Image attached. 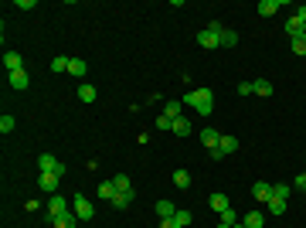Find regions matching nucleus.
<instances>
[{
    "instance_id": "obj_1",
    "label": "nucleus",
    "mask_w": 306,
    "mask_h": 228,
    "mask_svg": "<svg viewBox=\"0 0 306 228\" xmlns=\"http://www.w3.org/2000/svg\"><path fill=\"white\" fill-rule=\"evenodd\" d=\"M181 103L184 106H194L197 116H211V113H215V92H211V89H194V92L184 95Z\"/></svg>"
},
{
    "instance_id": "obj_2",
    "label": "nucleus",
    "mask_w": 306,
    "mask_h": 228,
    "mask_svg": "<svg viewBox=\"0 0 306 228\" xmlns=\"http://www.w3.org/2000/svg\"><path fill=\"white\" fill-rule=\"evenodd\" d=\"M38 171L41 174H55V177H65V164H61L55 153H41V157H38Z\"/></svg>"
},
{
    "instance_id": "obj_3",
    "label": "nucleus",
    "mask_w": 306,
    "mask_h": 228,
    "mask_svg": "<svg viewBox=\"0 0 306 228\" xmlns=\"http://www.w3.org/2000/svg\"><path fill=\"white\" fill-rule=\"evenodd\" d=\"M72 211H75L79 221H92V218H95V208H92V201L85 194H75V198H72Z\"/></svg>"
},
{
    "instance_id": "obj_4",
    "label": "nucleus",
    "mask_w": 306,
    "mask_h": 228,
    "mask_svg": "<svg viewBox=\"0 0 306 228\" xmlns=\"http://www.w3.org/2000/svg\"><path fill=\"white\" fill-rule=\"evenodd\" d=\"M65 211H72V201H65L61 194H51V198H48V218L65 215Z\"/></svg>"
},
{
    "instance_id": "obj_5",
    "label": "nucleus",
    "mask_w": 306,
    "mask_h": 228,
    "mask_svg": "<svg viewBox=\"0 0 306 228\" xmlns=\"http://www.w3.org/2000/svg\"><path fill=\"white\" fill-rule=\"evenodd\" d=\"M218 38H221L218 31H211V27H204V31H197V45L211 51V48H221V41H218Z\"/></svg>"
},
{
    "instance_id": "obj_6",
    "label": "nucleus",
    "mask_w": 306,
    "mask_h": 228,
    "mask_svg": "<svg viewBox=\"0 0 306 228\" xmlns=\"http://www.w3.org/2000/svg\"><path fill=\"white\" fill-rule=\"evenodd\" d=\"M113 184H116V191L123 194V198H129V201H136V191H133V181L126 177V174H116L113 177Z\"/></svg>"
},
{
    "instance_id": "obj_7",
    "label": "nucleus",
    "mask_w": 306,
    "mask_h": 228,
    "mask_svg": "<svg viewBox=\"0 0 306 228\" xmlns=\"http://www.w3.org/2000/svg\"><path fill=\"white\" fill-rule=\"evenodd\" d=\"M7 82H11V89H17V92H24L27 89V85H31V75H27V72H11V75H7Z\"/></svg>"
},
{
    "instance_id": "obj_8",
    "label": "nucleus",
    "mask_w": 306,
    "mask_h": 228,
    "mask_svg": "<svg viewBox=\"0 0 306 228\" xmlns=\"http://www.w3.org/2000/svg\"><path fill=\"white\" fill-rule=\"evenodd\" d=\"M252 198H255V201H265V205H269V198H272V184L255 181V184H252Z\"/></svg>"
},
{
    "instance_id": "obj_9",
    "label": "nucleus",
    "mask_w": 306,
    "mask_h": 228,
    "mask_svg": "<svg viewBox=\"0 0 306 228\" xmlns=\"http://www.w3.org/2000/svg\"><path fill=\"white\" fill-rule=\"evenodd\" d=\"M58 181H61V177H55V174H41V177H38V187H41L45 194H55L58 191Z\"/></svg>"
},
{
    "instance_id": "obj_10",
    "label": "nucleus",
    "mask_w": 306,
    "mask_h": 228,
    "mask_svg": "<svg viewBox=\"0 0 306 228\" xmlns=\"http://www.w3.org/2000/svg\"><path fill=\"white\" fill-rule=\"evenodd\" d=\"M286 35H289V38H303V35H306V24L299 21L296 14L289 17V21H286Z\"/></svg>"
},
{
    "instance_id": "obj_11",
    "label": "nucleus",
    "mask_w": 306,
    "mask_h": 228,
    "mask_svg": "<svg viewBox=\"0 0 306 228\" xmlns=\"http://www.w3.org/2000/svg\"><path fill=\"white\" fill-rule=\"evenodd\" d=\"M51 225H55V228H75V225H79V218H75V211H65V215L51 218Z\"/></svg>"
},
{
    "instance_id": "obj_12",
    "label": "nucleus",
    "mask_w": 306,
    "mask_h": 228,
    "mask_svg": "<svg viewBox=\"0 0 306 228\" xmlns=\"http://www.w3.org/2000/svg\"><path fill=\"white\" fill-rule=\"evenodd\" d=\"M4 65H7V72H21L24 69V58L17 55V51H4Z\"/></svg>"
},
{
    "instance_id": "obj_13",
    "label": "nucleus",
    "mask_w": 306,
    "mask_h": 228,
    "mask_svg": "<svg viewBox=\"0 0 306 228\" xmlns=\"http://www.w3.org/2000/svg\"><path fill=\"white\" fill-rule=\"evenodd\" d=\"M208 201H211V208H215L218 215H221V211H228V208H231V201H228V198H225V194H221V191H215V194H211V198H208Z\"/></svg>"
},
{
    "instance_id": "obj_14",
    "label": "nucleus",
    "mask_w": 306,
    "mask_h": 228,
    "mask_svg": "<svg viewBox=\"0 0 306 228\" xmlns=\"http://www.w3.org/2000/svg\"><path fill=\"white\" fill-rule=\"evenodd\" d=\"M252 95H262V99L272 95V82L269 79H255V82H252Z\"/></svg>"
},
{
    "instance_id": "obj_15",
    "label": "nucleus",
    "mask_w": 306,
    "mask_h": 228,
    "mask_svg": "<svg viewBox=\"0 0 306 228\" xmlns=\"http://www.w3.org/2000/svg\"><path fill=\"white\" fill-rule=\"evenodd\" d=\"M68 72H72L75 79H85V75H89V65H85V58H72V65H68Z\"/></svg>"
},
{
    "instance_id": "obj_16",
    "label": "nucleus",
    "mask_w": 306,
    "mask_h": 228,
    "mask_svg": "<svg viewBox=\"0 0 306 228\" xmlns=\"http://www.w3.org/2000/svg\"><path fill=\"white\" fill-rule=\"evenodd\" d=\"M242 225L245 228H262L265 225V215H262V211H249V215L242 218Z\"/></svg>"
},
{
    "instance_id": "obj_17",
    "label": "nucleus",
    "mask_w": 306,
    "mask_h": 228,
    "mask_svg": "<svg viewBox=\"0 0 306 228\" xmlns=\"http://www.w3.org/2000/svg\"><path fill=\"white\" fill-rule=\"evenodd\" d=\"M95 95H99V92H95V85H89V82H82V85H79V99H82V103H95Z\"/></svg>"
},
{
    "instance_id": "obj_18",
    "label": "nucleus",
    "mask_w": 306,
    "mask_h": 228,
    "mask_svg": "<svg viewBox=\"0 0 306 228\" xmlns=\"http://www.w3.org/2000/svg\"><path fill=\"white\" fill-rule=\"evenodd\" d=\"M218 140H221V133H218V129H211V126H208V129H201V143H204L208 150L218 147Z\"/></svg>"
},
{
    "instance_id": "obj_19",
    "label": "nucleus",
    "mask_w": 306,
    "mask_h": 228,
    "mask_svg": "<svg viewBox=\"0 0 306 228\" xmlns=\"http://www.w3.org/2000/svg\"><path fill=\"white\" fill-rule=\"evenodd\" d=\"M157 215H160V221H163V218H174L177 215V205H174V201H157Z\"/></svg>"
},
{
    "instance_id": "obj_20",
    "label": "nucleus",
    "mask_w": 306,
    "mask_h": 228,
    "mask_svg": "<svg viewBox=\"0 0 306 228\" xmlns=\"http://www.w3.org/2000/svg\"><path fill=\"white\" fill-rule=\"evenodd\" d=\"M181 99H167V103H163V116H170V119H177V116H181Z\"/></svg>"
},
{
    "instance_id": "obj_21",
    "label": "nucleus",
    "mask_w": 306,
    "mask_h": 228,
    "mask_svg": "<svg viewBox=\"0 0 306 228\" xmlns=\"http://www.w3.org/2000/svg\"><path fill=\"white\" fill-rule=\"evenodd\" d=\"M170 133H174V137H187V133H191V123H187L184 116H177V119H174V129H170Z\"/></svg>"
},
{
    "instance_id": "obj_22",
    "label": "nucleus",
    "mask_w": 306,
    "mask_h": 228,
    "mask_svg": "<svg viewBox=\"0 0 306 228\" xmlns=\"http://www.w3.org/2000/svg\"><path fill=\"white\" fill-rule=\"evenodd\" d=\"M218 147H221V153H235V150H238V140H235V137H225V133H221Z\"/></svg>"
},
{
    "instance_id": "obj_23",
    "label": "nucleus",
    "mask_w": 306,
    "mask_h": 228,
    "mask_svg": "<svg viewBox=\"0 0 306 228\" xmlns=\"http://www.w3.org/2000/svg\"><path fill=\"white\" fill-rule=\"evenodd\" d=\"M218 41H221V48H235V45H238V35H235V31H231V27H225Z\"/></svg>"
},
{
    "instance_id": "obj_24",
    "label": "nucleus",
    "mask_w": 306,
    "mask_h": 228,
    "mask_svg": "<svg viewBox=\"0 0 306 228\" xmlns=\"http://www.w3.org/2000/svg\"><path fill=\"white\" fill-rule=\"evenodd\" d=\"M276 11H279V0H262V4H259V14H262V17H272Z\"/></svg>"
},
{
    "instance_id": "obj_25",
    "label": "nucleus",
    "mask_w": 306,
    "mask_h": 228,
    "mask_svg": "<svg viewBox=\"0 0 306 228\" xmlns=\"http://www.w3.org/2000/svg\"><path fill=\"white\" fill-rule=\"evenodd\" d=\"M68 65H72V58H65V55H58V58H51V72H68Z\"/></svg>"
},
{
    "instance_id": "obj_26",
    "label": "nucleus",
    "mask_w": 306,
    "mask_h": 228,
    "mask_svg": "<svg viewBox=\"0 0 306 228\" xmlns=\"http://www.w3.org/2000/svg\"><path fill=\"white\" fill-rule=\"evenodd\" d=\"M99 198L113 201V198H116V184H113V181H102V184H99Z\"/></svg>"
},
{
    "instance_id": "obj_27",
    "label": "nucleus",
    "mask_w": 306,
    "mask_h": 228,
    "mask_svg": "<svg viewBox=\"0 0 306 228\" xmlns=\"http://www.w3.org/2000/svg\"><path fill=\"white\" fill-rule=\"evenodd\" d=\"M174 221H177V225H181V228H191L194 215H191V211H184V208H177V215H174Z\"/></svg>"
},
{
    "instance_id": "obj_28",
    "label": "nucleus",
    "mask_w": 306,
    "mask_h": 228,
    "mask_svg": "<svg viewBox=\"0 0 306 228\" xmlns=\"http://www.w3.org/2000/svg\"><path fill=\"white\" fill-rule=\"evenodd\" d=\"M289 191H293V184H272V198H279V201H286Z\"/></svg>"
},
{
    "instance_id": "obj_29",
    "label": "nucleus",
    "mask_w": 306,
    "mask_h": 228,
    "mask_svg": "<svg viewBox=\"0 0 306 228\" xmlns=\"http://www.w3.org/2000/svg\"><path fill=\"white\" fill-rule=\"evenodd\" d=\"M269 215H286V201H279V198H269Z\"/></svg>"
},
{
    "instance_id": "obj_30",
    "label": "nucleus",
    "mask_w": 306,
    "mask_h": 228,
    "mask_svg": "<svg viewBox=\"0 0 306 228\" xmlns=\"http://www.w3.org/2000/svg\"><path fill=\"white\" fill-rule=\"evenodd\" d=\"M174 184H177V187H191V174L187 171H174Z\"/></svg>"
},
{
    "instance_id": "obj_31",
    "label": "nucleus",
    "mask_w": 306,
    "mask_h": 228,
    "mask_svg": "<svg viewBox=\"0 0 306 228\" xmlns=\"http://www.w3.org/2000/svg\"><path fill=\"white\" fill-rule=\"evenodd\" d=\"M14 116H0V133H4V137H7V133H14Z\"/></svg>"
},
{
    "instance_id": "obj_32",
    "label": "nucleus",
    "mask_w": 306,
    "mask_h": 228,
    "mask_svg": "<svg viewBox=\"0 0 306 228\" xmlns=\"http://www.w3.org/2000/svg\"><path fill=\"white\" fill-rule=\"evenodd\" d=\"M293 55L306 58V35H303V38H293Z\"/></svg>"
},
{
    "instance_id": "obj_33",
    "label": "nucleus",
    "mask_w": 306,
    "mask_h": 228,
    "mask_svg": "<svg viewBox=\"0 0 306 228\" xmlns=\"http://www.w3.org/2000/svg\"><path fill=\"white\" fill-rule=\"evenodd\" d=\"M242 218L235 215V208H228V211H221V225H238Z\"/></svg>"
},
{
    "instance_id": "obj_34",
    "label": "nucleus",
    "mask_w": 306,
    "mask_h": 228,
    "mask_svg": "<svg viewBox=\"0 0 306 228\" xmlns=\"http://www.w3.org/2000/svg\"><path fill=\"white\" fill-rule=\"evenodd\" d=\"M157 129H160V133H167V129H174V119L160 113V116H157Z\"/></svg>"
},
{
    "instance_id": "obj_35",
    "label": "nucleus",
    "mask_w": 306,
    "mask_h": 228,
    "mask_svg": "<svg viewBox=\"0 0 306 228\" xmlns=\"http://www.w3.org/2000/svg\"><path fill=\"white\" fill-rule=\"evenodd\" d=\"M238 95H252V82H238Z\"/></svg>"
},
{
    "instance_id": "obj_36",
    "label": "nucleus",
    "mask_w": 306,
    "mask_h": 228,
    "mask_svg": "<svg viewBox=\"0 0 306 228\" xmlns=\"http://www.w3.org/2000/svg\"><path fill=\"white\" fill-rule=\"evenodd\" d=\"M293 187H299V191H306V171H303V174H299V177H296V181H293Z\"/></svg>"
},
{
    "instance_id": "obj_37",
    "label": "nucleus",
    "mask_w": 306,
    "mask_h": 228,
    "mask_svg": "<svg viewBox=\"0 0 306 228\" xmlns=\"http://www.w3.org/2000/svg\"><path fill=\"white\" fill-rule=\"evenodd\" d=\"M160 228H181V225H177L174 218H163V221H160Z\"/></svg>"
},
{
    "instance_id": "obj_38",
    "label": "nucleus",
    "mask_w": 306,
    "mask_h": 228,
    "mask_svg": "<svg viewBox=\"0 0 306 228\" xmlns=\"http://www.w3.org/2000/svg\"><path fill=\"white\" fill-rule=\"evenodd\" d=\"M296 17H299V21L306 24V4H299V7H296Z\"/></svg>"
},
{
    "instance_id": "obj_39",
    "label": "nucleus",
    "mask_w": 306,
    "mask_h": 228,
    "mask_svg": "<svg viewBox=\"0 0 306 228\" xmlns=\"http://www.w3.org/2000/svg\"><path fill=\"white\" fill-rule=\"evenodd\" d=\"M218 228H231V225H218Z\"/></svg>"
}]
</instances>
